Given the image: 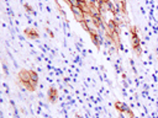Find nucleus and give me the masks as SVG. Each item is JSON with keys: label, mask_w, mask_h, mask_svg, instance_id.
I'll list each match as a JSON object with an SVG mask.
<instances>
[{"label": "nucleus", "mask_w": 158, "mask_h": 118, "mask_svg": "<svg viewBox=\"0 0 158 118\" xmlns=\"http://www.w3.org/2000/svg\"><path fill=\"white\" fill-rule=\"evenodd\" d=\"M131 43H132V48L136 53V55H141L142 50H141V44H139V37H138V31L135 26L131 27Z\"/></svg>", "instance_id": "1"}, {"label": "nucleus", "mask_w": 158, "mask_h": 118, "mask_svg": "<svg viewBox=\"0 0 158 118\" xmlns=\"http://www.w3.org/2000/svg\"><path fill=\"white\" fill-rule=\"evenodd\" d=\"M70 11H72V14H73V16H74V18H75L77 22L81 23V22L85 21L84 12H83V10H81L79 6H73V7H70Z\"/></svg>", "instance_id": "2"}, {"label": "nucleus", "mask_w": 158, "mask_h": 118, "mask_svg": "<svg viewBox=\"0 0 158 118\" xmlns=\"http://www.w3.org/2000/svg\"><path fill=\"white\" fill-rule=\"evenodd\" d=\"M19 79H20V82H32L31 80V70H27V69H22L19 71Z\"/></svg>", "instance_id": "3"}, {"label": "nucleus", "mask_w": 158, "mask_h": 118, "mask_svg": "<svg viewBox=\"0 0 158 118\" xmlns=\"http://www.w3.org/2000/svg\"><path fill=\"white\" fill-rule=\"evenodd\" d=\"M47 97H48V101L51 103H56L57 98H58V90L53 86H51L48 88V92H47Z\"/></svg>", "instance_id": "4"}, {"label": "nucleus", "mask_w": 158, "mask_h": 118, "mask_svg": "<svg viewBox=\"0 0 158 118\" xmlns=\"http://www.w3.org/2000/svg\"><path fill=\"white\" fill-rule=\"evenodd\" d=\"M25 34L30 38V39H37L38 38V32L35 30V28H26L25 30Z\"/></svg>", "instance_id": "5"}, {"label": "nucleus", "mask_w": 158, "mask_h": 118, "mask_svg": "<svg viewBox=\"0 0 158 118\" xmlns=\"http://www.w3.org/2000/svg\"><path fill=\"white\" fill-rule=\"evenodd\" d=\"M115 108H116V111L120 112V113H127V111L130 109L125 103L118 102V101H115Z\"/></svg>", "instance_id": "6"}, {"label": "nucleus", "mask_w": 158, "mask_h": 118, "mask_svg": "<svg viewBox=\"0 0 158 118\" xmlns=\"http://www.w3.org/2000/svg\"><path fill=\"white\" fill-rule=\"evenodd\" d=\"M89 36L91 37V41H93V43L99 48L100 47V36H99V32H89Z\"/></svg>", "instance_id": "7"}, {"label": "nucleus", "mask_w": 158, "mask_h": 118, "mask_svg": "<svg viewBox=\"0 0 158 118\" xmlns=\"http://www.w3.org/2000/svg\"><path fill=\"white\" fill-rule=\"evenodd\" d=\"M26 90H28V91H31V92H33L35 90H36V84H33V82H22L21 84Z\"/></svg>", "instance_id": "8"}, {"label": "nucleus", "mask_w": 158, "mask_h": 118, "mask_svg": "<svg viewBox=\"0 0 158 118\" xmlns=\"http://www.w3.org/2000/svg\"><path fill=\"white\" fill-rule=\"evenodd\" d=\"M31 80H32L33 84L37 85V82H38V75H37V73L33 71V70H31Z\"/></svg>", "instance_id": "9"}, {"label": "nucleus", "mask_w": 158, "mask_h": 118, "mask_svg": "<svg viewBox=\"0 0 158 118\" xmlns=\"http://www.w3.org/2000/svg\"><path fill=\"white\" fill-rule=\"evenodd\" d=\"M118 10H121L123 14H126V1L125 0H121L118 2Z\"/></svg>", "instance_id": "10"}, {"label": "nucleus", "mask_w": 158, "mask_h": 118, "mask_svg": "<svg viewBox=\"0 0 158 118\" xmlns=\"http://www.w3.org/2000/svg\"><path fill=\"white\" fill-rule=\"evenodd\" d=\"M25 7L27 9V10H26L27 12H32V7H31V6H28V4H25Z\"/></svg>", "instance_id": "11"}, {"label": "nucleus", "mask_w": 158, "mask_h": 118, "mask_svg": "<svg viewBox=\"0 0 158 118\" xmlns=\"http://www.w3.org/2000/svg\"><path fill=\"white\" fill-rule=\"evenodd\" d=\"M47 32H48V34H51V37H53V33H52L49 30H47Z\"/></svg>", "instance_id": "12"}, {"label": "nucleus", "mask_w": 158, "mask_h": 118, "mask_svg": "<svg viewBox=\"0 0 158 118\" xmlns=\"http://www.w3.org/2000/svg\"><path fill=\"white\" fill-rule=\"evenodd\" d=\"M74 118H81V117H80V116H78V114H77V116H75V117H74Z\"/></svg>", "instance_id": "13"}]
</instances>
